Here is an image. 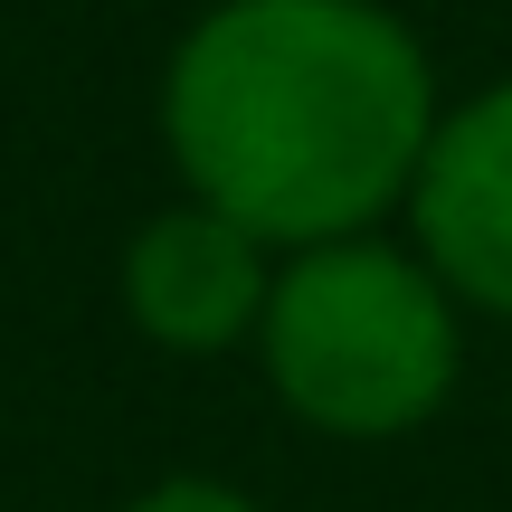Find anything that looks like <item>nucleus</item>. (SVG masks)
<instances>
[{"mask_svg":"<svg viewBox=\"0 0 512 512\" xmlns=\"http://www.w3.org/2000/svg\"><path fill=\"white\" fill-rule=\"evenodd\" d=\"M437 133V76L380 0H219L162 67V143L190 200L266 247L370 238Z\"/></svg>","mask_w":512,"mask_h":512,"instance_id":"nucleus-1","label":"nucleus"},{"mask_svg":"<svg viewBox=\"0 0 512 512\" xmlns=\"http://www.w3.org/2000/svg\"><path fill=\"white\" fill-rule=\"evenodd\" d=\"M256 342H266L275 399L342 446H389L427 427L465 361L456 294L380 238L304 247L275 275Z\"/></svg>","mask_w":512,"mask_h":512,"instance_id":"nucleus-2","label":"nucleus"},{"mask_svg":"<svg viewBox=\"0 0 512 512\" xmlns=\"http://www.w3.org/2000/svg\"><path fill=\"white\" fill-rule=\"evenodd\" d=\"M418 266L456 304H484L512 323V86H484L475 105L437 114L427 162L408 181Z\"/></svg>","mask_w":512,"mask_h":512,"instance_id":"nucleus-3","label":"nucleus"},{"mask_svg":"<svg viewBox=\"0 0 512 512\" xmlns=\"http://www.w3.org/2000/svg\"><path fill=\"white\" fill-rule=\"evenodd\" d=\"M266 238H247L238 219H219L209 200H171L133 228L124 247V313L143 323V342L162 351H228L266 323Z\"/></svg>","mask_w":512,"mask_h":512,"instance_id":"nucleus-4","label":"nucleus"},{"mask_svg":"<svg viewBox=\"0 0 512 512\" xmlns=\"http://www.w3.org/2000/svg\"><path fill=\"white\" fill-rule=\"evenodd\" d=\"M133 512H256L238 484H219V475H171V484H152Z\"/></svg>","mask_w":512,"mask_h":512,"instance_id":"nucleus-5","label":"nucleus"}]
</instances>
